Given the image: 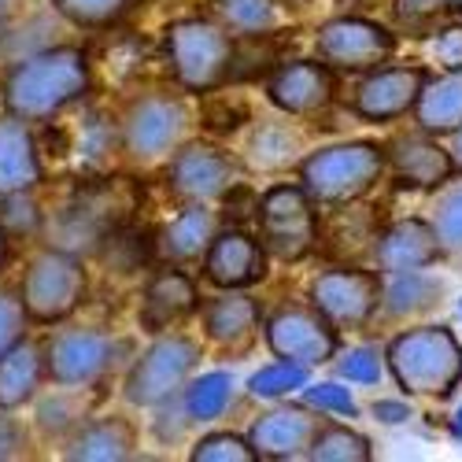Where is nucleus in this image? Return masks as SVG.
Wrapping results in <instances>:
<instances>
[{
  "instance_id": "72a5a7b5",
  "label": "nucleus",
  "mask_w": 462,
  "mask_h": 462,
  "mask_svg": "<svg viewBox=\"0 0 462 462\" xmlns=\"http://www.w3.org/2000/svg\"><path fill=\"white\" fill-rule=\"evenodd\" d=\"M0 226H5V234H33L37 226H42V211H37L30 189L26 192H5L0 197Z\"/></svg>"
},
{
  "instance_id": "2eb2a0df",
  "label": "nucleus",
  "mask_w": 462,
  "mask_h": 462,
  "mask_svg": "<svg viewBox=\"0 0 462 462\" xmlns=\"http://www.w3.org/2000/svg\"><path fill=\"white\" fill-rule=\"evenodd\" d=\"M208 278L222 289H248L266 274V252L241 229H226L215 234L204 252Z\"/></svg>"
},
{
  "instance_id": "a878e982",
  "label": "nucleus",
  "mask_w": 462,
  "mask_h": 462,
  "mask_svg": "<svg viewBox=\"0 0 462 462\" xmlns=\"http://www.w3.org/2000/svg\"><path fill=\"white\" fill-rule=\"evenodd\" d=\"M414 111H418V123L426 134L462 130V70H448V79L421 86Z\"/></svg>"
},
{
  "instance_id": "bb28decb",
  "label": "nucleus",
  "mask_w": 462,
  "mask_h": 462,
  "mask_svg": "<svg viewBox=\"0 0 462 462\" xmlns=\"http://www.w3.org/2000/svg\"><path fill=\"white\" fill-rule=\"evenodd\" d=\"M211 237H215V215L204 204H192L160 234V255H167L171 263H192L208 252Z\"/></svg>"
},
{
  "instance_id": "7ed1b4c3",
  "label": "nucleus",
  "mask_w": 462,
  "mask_h": 462,
  "mask_svg": "<svg viewBox=\"0 0 462 462\" xmlns=\"http://www.w3.org/2000/svg\"><path fill=\"white\" fill-rule=\"evenodd\" d=\"M389 366L400 389L414 396H448L462 377V348L444 326H421L389 344Z\"/></svg>"
},
{
  "instance_id": "cd10ccee",
  "label": "nucleus",
  "mask_w": 462,
  "mask_h": 462,
  "mask_svg": "<svg viewBox=\"0 0 462 462\" xmlns=\"http://www.w3.org/2000/svg\"><path fill=\"white\" fill-rule=\"evenodd\" d=\"M229 393H234V377L226 370H211L200 374L189 389H181V403L192 421H215L229 407Z\"/></svg>"
},
{
  "instance_id": "de8ad7c7",
  "label": "nucleus",
  "mask_w": 462,
  "mask_h": 462,
  "mask_svg": "<svg viewBox=\"0 0 462 462\" xmlns=\"http://www.w3.org/2000/svg\"><path fill=\"white\" fill-rule=\"evenodd\" d=\"M448 8H455V12H462V0H444Z\"/></svg>"
},
{
  "instance_id": "6ab92c4d",
  "label": "nucleus",
  "mask_w": 462,
  "mask_h": 462,
  "mask_svg": "<svg viewBox=\"0 0 462 462\" xmlns=\"http://www.w3.org/2000/svg\"><path fill=\"white\" fill-rule=\"evenodd\" d=\"M440 252L444 248L433 234V226L421 218H407V222H396L384 229L374 248V259L384 274H403V271H421V266L437 263Z\"/></svg>"
},
{
  "instance_id": "c9c22d12",
  "label": "nucleus",
  "mask_w": 462,
  "mask_h": 462,
  "mask_svg": "<svg viewBox=\"0 0 462 462\" xmlns=\"http://www.w3.org/2000/svg\"><path fill=\"white\" fill-rule=\"evenodd\" d=\"M192 458L197 462H252L255 451L245 437H234V433H211L204 437L197 448H192Z\"/></svg>"
},
{
  "instance_id": "c03bdc74",
  "label": "nucleus",
  "mask_w": 462,
  "mask_h": 462,
  "mask_svg": "<svg viewBox=\"0 0 462 462\" xmlns=\"http://www.w3.org/2000/svg\"><path fill=\"white\" fill-rule=\"evenodd\" d=\"M8 259V234H5V226H0V266H5Z\"/></svg>"
},
{
  "instance_id": "5701e85b",
  "label": "nucleus",
  "mask_w": 462,
  "mask_h": 462,
  "mask_svg": "<svg viewBox=\"0 0 462 462\" xmlns=\"http://www.w3.org/2000/svg\"><path fill=\"white\" fill-rule=\"evenodd\" d=\"M389 160H393L396 174L407 185H418V189H437V185H444L455 174L451 152H444L437 141H426V137H400V141H393Z\"/></svg>"
},
{
  "instance_id": "a18cd8bd",
  "label": "nucleus",
  "mask_w": 462,
  "mask_h": 462,
  "mask_svg": "<svg viewBox=\"0 0 462 462\" xmlns=\"http://www.w3.org/2000/svg\"><path fill=\"white\" fill-rule=\"evenodd\" d=\"M451 433L462 440V407H458V414H455V426H451Z\"/></svg>"
},
{
  "instance_id": "a211bd4d",
  "label": "nucleus",
  "mask_w": 462,
  "mask_h": 462,
  "mask_svg": "<svg viewBox=\"0 0 462 462\" xmlns=\"http://www.w3.org/2000/svg\"><path fill=\"white\" fill-rule=\"evenodd\" d=\"M271 100L289 115H315L333 100V74L319 60H296L274 70Z\"/></svg>"
},
{
  "instance_id": "37998d69",
  "label": "nucleus",
  "mask_w": 462,
  "mask_h": 462,
  "mask_svg": "<svg viewBox=\"0 0 462 462\" xmlns=\"http://www.w3.org/2000/svg\"><path fill=\"white\" fill-rule=\"evenodd\" d=\"M374 414L381 421H389V426H396V421H407L411 418V407L400 403V400H381V403H374Z\"/></svg>"
},
{
  "instance_id": "7c9ffc66",
  "label": "nucleus",
  "mask_w": 462,
  "mask_h": 462,
  "mask_svg": "<svg viewBox=\"0 0 462 462\" xmlns=\"http://www.w3.org/2000/svg\"><path fill=\"white\" fill-rule=\"evenodd\" d=\"M130 0H52V8L74 23V26H86V30H100V26H111L126 12Z\"/></svg>"
},
{
  "instance_id": "4c0bfd02",
  "label": "nucleus",
  "mask_w": 462,
  "mask_h": 462,
  "mask_svg": "<svg viewBox=\"0 0 462 462\" xmlns=\"http://www.w3.org/2000/svg\"><path fill=\"white\" fill-rule=\"evenodd\" d=\"M340 377H348L356 384H377L381 381V356L377 348H356L340 359Z\"/></svg>"
},
{
  "instance_id": "c85d7f7f",
  "label": "nucleus",
  "mask_w": 462,
  "mask_h": 462,
  "mask_svg": "<svg viewBox=\"0 0 462 462\" xmlns=\"http://www.w3.org/2000/svg\"><path fill=\"white\" fill-rule=\"evenodd\" d=\"M315 462H366L370 458V440L348 426H319L311 448H307Z\"/></svg>"
},
{
  "instance_id": "473e14b6",
  "label": "nucleus",
  "mask_w": 462,
  "mask_h": 462,
  "mask_svg": "<svg viewBox=\"0 0 462 462\" xmlns=\"http://www.w3.org/2000/svg\"><path fill=\"white\" fill-rule=\"evenodd\" d=\"M307 384V366L300 363H274V366H263L255 377H252V396H263V400H274V396H289L296 389Z\"/></svg>"
},
{
  "instance_id": "393cba45",
  "label": "nucleus",
  "mask_w": 462,
  "mask_h": 462,
  "mask_svg": "<svg viewBox=\"0 0 462 462\" xmlns=\"http://www.w3.org/2000/svg\"><path fill=\"white\" fill-rule=\"evenodd\" d=\"M204 326H208V337L222 344V348H245L259 326V307L248 296L226 292L204 307Z\"/></svg>"
},
{
  "instance_id": "79ce46f5",
  "label": "nucleus",
  "mask_w": 462,
  "mask_h": 462,
  "mask_svg": "<svg viewBox=\"0 0 462 462\" xmlns=\"http://www.w3.org/2000/svg\"><path fill=\"white\" fill-rule=\"evenodd\" d=\"M23 451H26V430L12 418V411H0V462L23 458Z\"/></svg>"
},
{
  "instance_id": "ddd939ff",
  "label": "nucleus",
  "mask_w": 462,
  "mask_h": 462,
  "mask_svg": "<svg viewBox=\"0 0 462 462\" xmlns=\"http://www.w3.org/2000/svg\"><path fill=\"white\" fill-rule=\"evenodd\" d=\"M396 37L366 19H333L319 30V56L340 70H366L393 56Z\"/></svg>"
},
{
  "instance_id": "ea45409f",
  "label": "nucleus",
  "mask_w": 462,
  "mask_h": 462,
  "mask_svg": "<svg viewBox=\"0 0 462 462\" xmlns=\"http://www.w3.org/2000/svg\"><path fill=\"white\" fill-rule=\"evenodd\" d=\"M444 8H448L444 0H396L400 23H403L407 30H414V33H426V30L433 26V19H437Z\"/></svg>"
},
{
  "instance_id": "09e8293b",
  "label": "nucleus",
  "mask_w": 462,
  "mask_h": 462,
  "mask_svg": "<svg viewBox=\"0 0 462 462\" xmlns=\"http://www.w3.org/2000/svg\"><path fill=\"white\" fill-rule=\"evenodd\" d=\"M8 5H12V0H0V12H8Z\"/></svg>"
},
{
  "instance_id": "a19ab883",
  "label": "nucleus",
  "mask_w": 462,
  "mask_h": 462,
  "mask_svg": "<svg viewBox=\"0 0 462 462\" xmlns=\"http://www.w3.org/2000/svg\"><path fill=\"white\" fill-rule=\"evenodd\" d=\"M433 56L444 70H462V26H448V30L437 33Z\"/></svg>"
},
{
  "instance_id": "39448f33",
  "label": "nucleus",
  "mask_w": 462,
  "mask_h": 462,
  "mask_svg": "<svg viewBox=\"0 0 462 462\" xmlns=\"http://www.w3.org/2000/svg\"><path fill=\"white\" fill-rule=\"evenodd\" d=\"M381 167H384V148L366 141L322 148L300 167L303 192L319 204H352L377 181Z\"/></svg>"
},
{
  "instance_id": "f03ea898",
  "label": "nucleus",
  "mask_w": 462,
  "mask_h": 462,
  "mask_svg": "<svg viewBox=\"0 0 462 462\" xmlns=\"http://www.w3.org/2000/svg\"><path fill=\"white\" fill-rule=\"evenodd\" d=\"M115 141H119L115 123L97 107H79V100L42 119V134H33L42 171L70 174L82 181H89V174H97L111 160Z\"/></svg>"
},
{
  "instance_id": "423d86ee",
  "label": "nucleus",
  "mask_w": 462,
  "mask_h": 462,
  "mask_svg": "<svg viewBox=\"0 0 462 462\" xmlns=\"http://www.w3.org/2000/svg\"><path fill=\"white\" fill-rule=\"evenodd\" d=\"M234 37L208 19H181L167 30V60L185 89H215L229 74Z\"/></svg>"
},
{
  "instance_id": "b1692460",
  "label": "nucleus",
  "mask_w": 462,
  "mask_h": 462,
  "mask_svg": "<svg viewBox=\"0 0 462 462\" xmlns=\"http://www.w3.org/2000/svg\"><path fill=\"white\" fill-rule=\"evenodd\" d=\"M134 444H137V433L126 418H97L74 430L63 455L82 462H123L134 455Z\"/></svg>"
},
{
  "instance_id": "f257e3e1",
  "label": "nucleus",
  "mask_w": 462,
  "mask_h": 462,
  "mask_svg": "<svg viewBox=\"0 0 462 462\" xmlns=\"http://www.w3.org/2000/svg\"><path fill=\"white\" fill-rule=\"evenodd\" d=\"M89 89V63L82 49L56 45L19 60L5 82V107L23 123H42L60 107L82 100Z\"/></svg>"
},
{
  "instance_id": "6e6552de",
  "label": "nucleus",
  "mask_w": 462,
  "mask_h": 462,
  "mask_svg": "<svg viewBox=\"0 0 462 462\" xmlns=\"http://www.w3.org/2000/svg\"><path fill=\"white\" fill-rule=\"evenodd\" d=\"M255 211L263 229V252L296 263L315 248V211H311V197L303 189L278 185L266 192Z\"/></svg>"
},
{
  "instance_id": "dca6fc26",
  "label": "nucleus",
  "mask_w": 462,
  "mask_h": 462,
  "mask_svg": "<svg viewBox=\"0 0 462 462\" xmlns=\"http://www.w3.org/2000/svg\"><path fill=\"white\" fill-rule=\"evenodd\" d=\"M315 433H319V418L307 407H278L255 421L248 444L255 458H296L307 455Z\"/></svg>"
},
{
  "instance_id": "412c9836",
  "label": "nucleus",
  "mask_w": 462,
  "mask_h": 462,
  "mask_svg": "<svg viewBox=\"0 0 462 462\" xmlns=\"http://www.w3.org/2000/svg\"><path fill=\"white\" fill-rule=\"evenodd\" d=\"M45 381V359L33 340H15L12 348L0 356V411H19L37 396Z\"/></svg>"
},
{
  "instance_id": "f704fd0d",
  "label": "nucleus",
  "mask_w": 462,
  "mask_h": 462,
  "mask_svg": "<svg viewBox=\"0 0 462 462\" xmlns=\"http://www.w3.org/2000/svg\"><path fill=\"white\" fill-rule=\"evenodd\" d=\"M433 234H437L440 248H448V252H458L462 248V185H455L451 192H444V200L437 204Z\"/></svg>"
},
{
  "instance_id": "58836bf2",
  "label": "nucleus",
  "mask_w": 462,
  "mask_h": 462,
  "mask_svg": "<svg viewBox=\"0 0 462 462\" xmlns=\"http://www.w3.org/2000/svg\"><path fill=\"white\" fill-rule=\"evenodd\" d=\"M307 403L311 407H319V411H333V414H348V418H356V400H352V393L348 389H340V384H333V381H322V384H311L307 389Z\"/></svg>"
},
{
  "instance_id": "4be33fe9",
  "label": "nucleus",
  "mask_w": 462,
  "mask_h": 462,
  "mask_svg": "<svg viewBox=\"0 0 462 462\" xmlns=\"http://www.w3.org/2000/svg\"><path fill=\"white\" fill-rule=\"evenodd\" d=\"M192 307H197V285H192L181 271H160L144 289L141 326L148 333H160V329L174 326L178 319H185Z\"/></svg>"
},
{
  "instance_id": "0eeeda50",
  "label": "nucleus",
  "mask_w": 462,
  "mask_h": 462,
  "mask_svg": "<svg viewBox=\"0 0 462 462\" xmlns=\"http://www.w3.org/2000/svg\"><path fill=\"white\" fill-rule=\"evenodd\" d=\"M200 363V348L189 337H160L152 348L134 363L126 377V400L134 407H160L171 396H181L189 374Z\"/></svg>"
},
{
  "instance_id": "aec40b11",
  "label": "nucleus",
  "mask_w": 462,
  "mask_h": 462,
  "mask_svg": "<svg viewBox=\"0 0 462 462\" xmlns=\"http://www.w3.org/2000/svg\"><path fill=\"white\" fill-rule=\"evenodd\" d=\"M45 178L42 160L33 148L30 123L15 115H0V197L5 192H26Z\"/></svg>"
},
{
  "instance_id": "20e7f679",
  "label": "nucleus",
  "mask_w": 462,
  "mask_h": 462,
  "mask_svg": "<svg viewBox=\"0 0 462 462\" xmlns=\"http://www.w3.org/2000/svg\"><path fill=\"white\" fill-rule=\"evenodd\" d=\"M82 300H86V266L74 252L52 245L26 263L19 282V303L30 322L37 326L63 322L79 311Z\"/></svg>"
},
{
  "instance_id": "f3484780",
  "label": "nucleus",
  "mask_w": 462,
  "mask_h": 462,
  "mask_svg": "<svg viewBox=\"0 0 462 462\" xmlns=\"http://www.w3.org/2000/svg\"><path fill=\"white\" fill-rule=\"evenodd\" d=\"M426 86V74L418 67H389V70H377L359 86L356 93V111L363 119H374V123H389V119H400L407 115Z\"/></svg>"
},
{
  "instance_id": "49530a36",
  "label": "nucleus",
  "mask_w": 462,
  "mask_h": 462,
  "mask_svg": "<svg viewBox=\"0 0 462 462\" xmlns=\"http://www.w3.org/2000/svg\"><path fill=\"white\" fill-rule=\"evenodd\" d=\"M455 156H458V167H462V134H458V144H455Z\"/></svg>"
},
{
  "instance_id": "2f4dec72",
  "label": "nucleus",
  "mask_w": 462,
  "mask_h": 462,
  "mask_svg": "<svg viewBox=\"0 0 462 462\" xmlns=\"http://www.w3.org/2000/svg\"><path fill=\"white\" fill-rule=\"evenodd\" d=\"M218 15L226 19V26H234L241 33H259L278 23L271 0H218Z\"/></svg>"
},
{
  "instance_id": "9b49d317",
  "label": "nucleus",
  "mask_w": 462,
  "mask_h": 462,
  "mask_svg": "<svg viewBox=\"0 0 462 462\" xmlns=\"http://www.w3.org/2000/svg\"><path fill=\"white\" fill-rule=\"evenodd\" d=\"M311 300L326 315L329 326L356 329L363 326L381 303V282L370 271H356V266H340V271H326L311 285Z\"/></svg>"
},
{
  "instance_id": "9d476101",
  "label": "nucleus",
  "mask_w": 462,
  "mask_h": 462,
  "mask_svg": "<svg viewBox=\"0 0 462 462\" xmlns=\"http://www.w3.org/2000/svg\"><path fill=\"white\" fill-rule=\"evenodd\" d=\"M123 144L137 160H156L163 152L178 148L189 130V111L174 97H144L137 100L119 126Z\"/></svg>"
},
{
  "instance_id": "4468645a",
  "label": "nucleus",
  "mask_w": 462,
  "mask_h": 462,
  "mask_svg": "<svg viewBox=\"0 0 462 462\" xmlns=\"http://www.w3.org/2000/svg\"><path fill=\"white\" fill-rule=\"evenodd\" d=\"M237 181V163L211 144H189L171 163V189L189 204L218 200Z\"/></svg>"
},
{
  "instance_id": "8fccbe9b",
  "label": "nucleus",
  "mask_w": 462,
  "mask_h": 462,
  "mask_svg": "<svg viewBox=\"0 0 462 462\" xmlns=\"http://www.w3.org/2000/svg\"><path fill=\"white\" fill-rule=\"evenodd\" d=\"M458 311H462V303H458Z\"/></svg>"
},
{
  "instance_id": "c756f323",
  "label": "nucleus",
  "mask_w": 462,
  "mask_h": 462,
  "mask_svg": "<svg viewBox=\"0 0 462 462\" xmlns=\"http://www.w3.org/2000/svg\"><path fill=\"white\" fill-rule=\"evenodd\" d=\"M396 282L389 289H381L384 303H389V315H414V311H426V307L437 300L440 285L426 282L418 271H403V274H393Z\"/></svg>"
},
{
  "instance_id": "1a4fd4ad",
  "label": "nucleus",
  "mask_w": 462,
  "mask_h": 462,
  "mask_svg": "<svg viewBox=\"0 0 462 462\" xmlns=\"http://www.w3.org/2000/svg\"><path fill=\"white\" fill-rule=\"evenodd\" d=\"M119 348H123V344L111 340L107 333H97V329H63V333H56L42 348L45 377L63 384V389L93 384V381H100L115 366Z\"/></svg>"
},
{
  "instance_id": "e433bc0d",
  "label": "nucleus",
  "mask_w": 462,
  "mask_h": 462,
  "mask_svg": "<svg viewBox=\"0 0 462 462\" xmlns=\"http://www.w3.org/2000/svg\"><path fill=\"white\" fill-rule=\"evenodd\" d=\"M26 311H23V303H19V292H8V289H0V356H5L15 340L26 337Z\"/></svg>"
},
{
  "instance_id": "f8f14e48",
  "label": "nucleus",
  "mask_w": 462,
  "mask_h": 462,
  "mask_svg": "<svg viewBox=\"0 0 462 462\" xmlns=\"http://www.w3.org/2000/svg\"><path fill=\"white\" fill-rule=\"evenodd\" d=\"M266 340H271L274 356H282L285 363H300V366L329 363L337 352V333L319 307L315 311L311 307H285L266 326Z\"/></svg>"
}]
</instances>
